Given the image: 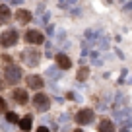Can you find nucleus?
<instances>
[{
	"label": "nucleus",
	"instance_id": "obj_1",
	"mask_svg": "<svg viewBox=\"0 0 132 132\" xmlns=\"http://www.w3.org/2000/svg\"><path fill=\"white\" fill-rule=\"evenodd\" d=\"M21 78H23V74H21V68L18 64L10 62V64L4 66V82L8 86H18Z\"/></svg>",
	"mask_w": 132,
	"mask_h": 132
},
{
	"label": "nucleus",
	"instance_id": "obj_2",
	"mask_svg": "<svg viewBox=\"0 0 132 132\" xmlns=\"http://www.w3.org/2000/svg\"><path fill=\"white\" fill-rule=\"evenodd\" d=\"M31 105L37 113H47L51 109V97L43 91H35V95L31 97Z\"/></svg>",
	"mask_w": 132,
	"mask_h": 132
},
{
	"label": "nucleus",
	"instance_id": "obj_3",
	"mask_svg": "<svg viewBox=\"0 0 132 132\" xmlns=\"http://www.w3.org/2000/svg\"><path fill=\"white\" fill-rule=\"evenodd\" d=\"M21 62H23L25 66H29V68H35V66L41 62V53L37 51V47L29 45V49H25L23 53H21Z\"/></svg>",
	"mask_w": 132,
	"mask_h": 132
},
{
	"label": "nucleus",
	"instance_id": "obj_4",
	"mask_svg": "<svg viewBox=\"0 0 132 132\" xmlns=\"http://www.w3.org/2000/svg\"><path fill=\"white\" fill-rule=\"evenodd\" d=\"M18 39H20V35H18L16 29H4L0 33V47L2 49H12L14 45H18Z\"/></svg>",
	"mask_w": 132,
	"mask_h": 132
},
{
	"label": "nucleus",
	"instance_id": "obj_5",
	"mask_svg": "<svg viewBox=\"0 0 132 132\" xmlns=\"http://www.w3.org/2000/svg\"><path fill=\"white\" fill-rule=\"evenodd\" d=\"M23 39L27 45L31 47H41L43 43H45V35H43L39 29H27V31L23 33Z\"/></svg>",
	"mask_w": 132,
	"mask_h": 132
},
{
	"label": "nucleus",
	"instance_id": "obj_6",
	"mask_svg": "<svg viewBox=\"0 0 132 132\" xmlns=\"http://www.w3.org/2000/svg\"><path fill=\"white\" fill-rule=\"evenodd\" d=\"M93 119H95L93 109H87V107H86V109H80V111L74 115V122H76V124H80V126L93 122Z\"/></svg>",
	"mask_w": 132,
	"mask_h": 132
},
{
	"label": "nucleus",
	"instance_id": "obj_7",
	"mask_svg": "<svg viewBox=\"0 0 132 132\" xmlns=\"http://www.w3.org/2000/svg\"><path fill=\"white\" fill-rule=\"evenodd\" d=\"M25 86L33 91H41L45 87V80L41 78L39 74H27L25 76Z\"/></svg>",
	"mask_w": 132,
	"mask_h": 132
},
{
	"label": "nucleus",
	"instance_id": "obj_8",
	"mask_svg": "<svg viewBox=\"0 0 132 132\" xmlns=\"http://www.w3.org/2000/svg\"><path fill=\"white\" fill-rule=\"evenodd\" d=\"M12 99L18 105H27L29 103V93L25 87H14L12 89Z\"/></svg>",
	"mask_w": 132,
	"mask_h": 132
},
{
	"label": "nucleus",
	"instance_id": "obj_9",
	"mask_svg": "<svg viewBox=\"0 0 132 132\" xmlns=\"http://www.w3.org/2000/svg\"><path fill=\"white\" fill-rule=\"evenodd\" d=\"M12 18H16V21L20 25H27L29 21H31V12H29V10H25V8H20V10H16V14H14Z\"/></svg>",
	"mask_w": 132,
	"mask_h": 132
},
{
	"label": "nucleus",
	"instance_id": "obj_10",
	"mask_svg": "<svg viewBox=\"0 0 132 132\" xmlns=\"http://www.w3.org/2000/svg\"><path fill=\"white\" fill-rule=\"evenodd\" d=\"M54 62H56V66L60 70H70L72 68V58L68 56V54H64V53L56 54V56H54Z\"/></svg>",
	"mask_w": 132,
	"mask_h": 132
},
{
	"label": "nucleus",
	"instance_id": "obj_11",
	"mask_svg": "<svg viewBox=\"0 0 132 132\" xmlns=\"http://www.w3.org/2000/svg\"><path fill=\"white\" fill-rule=\"evenodd\" d=\"M12 10H10V6L6 4H0V25H6L10 23V20H12Z\"/></svg>",
	"mask_w": 132,
	"mask_h": 132
},
{
	"label": "nucleus",
	"instance_id": "obj_12",
	"mask_svg": "<svg viewBox=\"0 0 132 132\" xmlns=\"http://www.w3.org/2000/svg\"><path fill=\"white\" fill-rule=\"evenodd\" d=\"M31 115H25V117H21L20 120H18V126H20V130L21 132H29L31 130Z\"/></svg>",
	"mask_w": 132,
	"mask_h": 132
},
{
	"label": "nucleus",
	"instance_id": "obj_13",
	"mask_svg": "<svg viewBox=\"0 0 132 132\" xmlns=\"http://www.w3.org/2000/svg\"><path fill=\"white\" fill-rule=\"evenodd\" d=\"M97 132H115V124L109 119H101V122L97 126Z\"/></svg>",
	"mask_w": 132,
	"mask_h": 132
},
{
	"label": "nucleus",
	"instance_id": "obj_14",
	"mask_svg": "<svg viewBox=\"0 0 132 132\" xmlns=\"http://www.w3.org/2000/svg\"><path fill=\"white\" fill-rule=\"evenodd\" d=\"M87 78H89V68H87V66H80L78 74H76V80H78V82H86Z\"/></svg>",
	"mask_w": 132,
	"mask_h": 132
},
{
	"label": "nucleus",
	"instance_id": "obj_15",
	"mask_svg": "<svg viewBox=\"0 0 132 132\" xmlns=\"http://www.w3.org/2000/svg\"><path fill=\"white\" fill-rule=\"evenodd\" d=\"M6 120H8V122H12V124H16L18 120H20V117H18L14 111H6Z\"/></svg>",
	"mask_w": 132,
	"mask_h": 132
},
{
	"label": "nucleus",
	"instance_id": "obj_16",
	"mask_svg": "<svg viewBox=\"0 0 132 132\" xmlns=\"http://www.w3.org/2000/svg\"><path fill=\"white\" fill-rule=\"evenodd\" d=\"M8 111V107H6V99L0 97V113H6Z\"/></svg>",
	"mask_w": 132,
	"mask_h": 132
},
{
	"label": "nucleus",
	"instance_id": "obj_17",
	"mask_svg": "<svg viewBox=\"0 0 132 132\" xmlns=\"http://www.w3.org/2000/svg\"><path fill=\"white\" fill-rule=\"evenodd\" d=\"M2 60H4L6 64H10V62H14V58L10 56V54H2Z\"/></svg>",
	"mask_w": 132,
	"mask_h": 132
},
{
	"label": "nucleus",
	"instance_id": "obj_18",
	"mask_svg": "<svg viewBox=\"0 0 132 132\" xmlns=\"http://www.w3.org/2000/svg\"><path fill=\"white\" fill-rule=\"evenodd\" d=\"M37 132H49V128H47V126H39Z\"/></svg>",
	"mask_w": 132,
	"mask_h": 132
},
{
	"label": "nucleus",
	"instance_id": "obj_19",
	"mask_svg": "<svg viewBox=\"0 0 132 132\" xmlns=\"http://www.w3.org/2000/svg\"><path fill=\"white\" fill-rule=\"evenodd\" d=\"M4 87H6V82H4V80H0V91L4 89Z\"/></svg>",
	"mask_w": 132,
	"mask_h": 132
},
{
	"label": "nucleus",
	"instance_id": "obj_20",
	"mask_svg": "<svg viewBox=\"0 0 132 132\" xmlns=\"http://www.w3.org/2000/svg\"><path fill=\"white\" fill-rule=\"evenodd\" d=\"M72 132H84V130H82V128H76V130H72Z\"/></svg>",
	"mask_w": 132,
	"mask_h": 132
}]
</instances>
